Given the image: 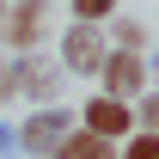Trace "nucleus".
Wrapping results in <instances>:
<instances>
[{"label": "nucleus", "instance_id": "10", "mask_svg": "<svg viewBox=\"0 0 159 159\" xmlns=\"http://www.w3.org/2000/svg\"><path fill=\"white\" fill-rule=\"evenodd\" d=\"M135 129H147V135H159V86L135 98Z\"/></svg>", "mask_w": 159, "mask_h": 159}, {"label": "nucleus", "instance_id": "7", "mask_svg": "<svg viewBox=\"0 0 159 159\" xmlns=\"http://www.w3.org/2000/svg\"><path fill=\"white\" fill-rule=\"evenodd\" d=\"M49 159H116V141H104V135H86V129H67V135H61V147Z\"/></svg>", "mask_w": 159, "mask_h": 159}, {"label": "nucleus", "instance_id": "5", "mask_svg": "<svg viewBox=\"0 0 159 159\" xmlns=\"http://www.w3.org/2000/svg\"><path fill=\"white\" fill-rule=\"evenodd\" d=\"M98 92H110V98H122V104H135L141 92H147V61L135 55V49H110L104 55V67H98Z\"/></svg>", "mask_w": 159, "mask_h": 159}, {"label": "nucleus", "instance_id": "6", "mask_svg": "<svg viewBox=\"0 0 159 159\" xmlns=\"http://www.w3.org/2000/svg\"><path fill=\"white\" fill-rule=\"evenodd\" d=\"M61 61H49V55H19V98H31V104H55V92H61Z\"/></svg>", "mask_w": 159, "mask_h": 159}, {"label": "nucleus", "instance_id": "11", "mask_svg": "<svg viewBox=\"0 0 159 159\" xmlns=\"http://www.w3.org/2000/svg\"><path fill=\"white\" fill-rule=\"evenodd\" d=\"M116 12V0H74V25H104Z\"/></svg>", "mask_w": 159, "mask_h": 159}, {"label": "nucleus", "instance_id": "15", "mask_svg": "<svg viewBox=\"0 0 159 159\" xmlns=\"http://www.w3.org/2000/svg\"><path fill=\"white\" fill-rule=\"evenodd\" d=\"M0 12H6V0H0Z\"/></svg>", "mask_w": 159, "mask_h": 159}, {"label": "nucleus", "instance_id": "3", "mask_svg": "<svg viewBox=\"0 0 159 159\" xmlns=\"http://www.w3.org/2000/svg\"><path fill=\"white\" fill-rule=\"evenodd\" d=\"M74 129V110H61V104H43V110H31V116L12 129L19 135V153H31V159H49L61 147V135Z\"/></svg>", "mask_w": 159, "mask_h": 159}, {"label": "nucleus", "instance_id": "8", "mask_svg": "<svg viewBox=\"0 0 159 159\" xmlns=\"http://www.w3.org/2000/svg\"><path fill=\"white\" fill-rule=\"evenodd\" d=\"M116 159H159V135H147V129H135V135H122Z\"/></svg>", "mask_w": 159, "mask_h": 159}, {"label": "nucleus", "instance_id": "2", "mask_svg": "<svg viewBox=\"0 0 159 159\" xmlns=\"http://www.w3.org/2000/svg\"><path fill=\"white\" fill-rule=\"evenodd\" d=\"M104 55H110V37H104V25H67L61 31V74H98L104 67Z\"/></svg>", "mask_w": 159, "mask_h": 159}, {"label": "nucleus", "instance_id": "4", "mask_svg": "<svg viewBox=\"0 0 159 159\" xmlns=\"http://www.w3.org/2000/svg\"><path fill=\"white\" fill-rule=\"evenodd\" d=\"M80 129L86 135H104V141H122V135H135V104L110 98V92H92L80 104Z\"/></svg>", "mask_w": 159, "mask_h": 159}, {"label": "nucleus", "instance_id": "1", "mask_svg": "<svg viewBox=\"0 0 159 159\" xmlns=\"http://www.w3.org/2000/svg\"><path fill=\"white\" fill-rule=\"evenodd\" d=\"M49 0H6V12H0V37H6V49L12 55H31L43 43V31H49Z\"/></svg>", "mask_w": 159, "mask_h": 159}, {"label": "nucleus", "instance_id": "9", "mask_svg": "<svg viewBox=\"0 0 159 159\" xmlns=\"http://www.w3.org/2000/svg\"><path fill=\"white\" fill-rule=\"evenodd\" d=\"M141 43H147V31H141L135 19H116V25H110V49H135V55H141Z\"/></svg>", "mask_w": 159, "mask_h": 159}, {"label": "nucleus", "instance_id": "13", "mask_svg": "<svg viewBox=\"0 0 159 159\" xmlns=\"http://www.w3.org/2000/svg\"><path fill=\"white\" fill-rule=\"evenodd\" d=\"M12 153H19V135H12V129L0 122V159H12Z\"/></svg>", "mask_w": 159, "mask_h": 159}, {"label": "nucleus", "instance_id": "12", "mask_svg": "<svg viewBox=\"0 0 159 159\" xmlns=\"http://www.w3.org/2000/svg\"><path fill=\"white\" fill-rule=\"evenodd\" d=\"M12 98H19V55H12V61H0V110H6Z\"/></svg>", "mask_w": 159, "mask_h": 159}, {"label": "nucleus", "instance_id": "14", "mask_svg": "<svg viewBox=\"0 0 159 159\" xmlns=\"http://www.w3.org/2000/svg\"><path fill=\"white\" fill-rule=\"evenodd\" d=\"M141 61H147V86H159V49H153V55H141Z\"/></svg>", "mask_w": 159, "mask_h": 159}]
</instances>
